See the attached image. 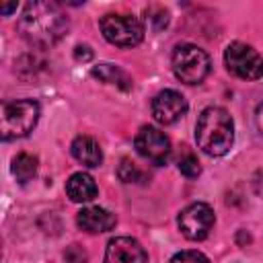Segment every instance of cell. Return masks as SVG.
Listing matches in <instances>:
<instances>
[{"mask_svg":"<svg viewBox=\"0 0 263 263\" xmlns=\"http://www.w3.org/2000/svg\"><path fill=\"white\" fill-rule=\"evenodd\" d=\"M152 117L162 123V125H171L175 121H179L185 113H187V101L181 92L173 90V88H166V90H160L154 99H152Z\"/></svg>","mask_w":263,"mask_h":263,"instance_id":"9c48e42d","label":"cell"},{"mask_svg":"<svg viewBox=\"0 0 263 263\" xmlns=\"http://www.w3.org/2000/svg\"><path fill=\"white\" fill-rule=\"evenodd\" d=\"M173 72L175 76L185 84H199L210 74V58L208 53L193 45V43H181L175 47L173 58Z\"/></svg>","mask_w":263,"mask_h":263,"instance_id":"277c9868","label":"cell"},{"mask_svg":"<svg viewBox=\"0 0 263 263\" xmlns=\"http://www.w3.org/2000/svg\"><path fill=\"white\" fill-rule=\"evenodd\" d=\"M70 150H72V156L80 164H84L88 168H95V166H99L103 162V150H101L99 142L95 138H90V136H78V138H74Z\"/></svg>","mask_w":263,"mask_h":263,"instance_id":"7c38bea8","label":"cell"},{"mask_svg":"<svg viewBox=\"0 0 263 263\" xmlns=\"http://www.w3.org/2000/svg\"><path fill=\"white\" fill-rule=\"evenodd\" d=\"M16 27H18V33L31 45L49 47L68 33L70 21L58 2L35 0L25 4Z\"/></svg>","mask_w":263,"mask_h":263,"instance_id":"6da1fadb","label":"cell"},{"mask_svg":"<svg viewBox=\"0 0 263 263\" xmlns=\"http://www.w3.org/2000/svg\"><path fill=\"white\" fill-rule=\"evenodd\" d=\"M99 27L103 37L117 47H134L144 39V23L134 14H105Z\"/></svg>","mask_w":263,"mask_h":263,"instance_id":"5b68a950","label":"cell"},{"mask_svg":"<svg viewBox=\"0 0 263 263\" xmlns=\"http://www.w3.org/2000/svg\"><path fill=\"white\" fill-rule=\"evenodd\" d=\"M0 10H2V14H10L12 10H16V2H10V4H2V6H0Z\"/></svg>","mask_w":263,"mask_h":263,"instance_id":"cb8c5ba5","label":"cell"},{"mask_svg":"<svg viewBox=\"0 0 263 263\" xmlns=\"http://www.w3.org/2000/svg\"><path fill=\"white\" fill-rule=\"evenodd\" d=\"M66 193L72 201H78V203H86V201H92L99 193L97 189V183L95 179L88 175V173H74L68 181H66Z\"/></svg>","mask_w":263,"mask_h":263,"instance_id":"4fadbf2b","label":"cell"},{"mask_svg":"<svg viewBox=\"0 0 263 263\" xmlns=\"http://www.w3.org/2000/svg\"><path fill=\"white\" fill-rule=\"evenodd\" d=\"M144 14H146V25H150L154 31H160L168 25V10L162 6H148Z\"/></svg>","mask_w":263,"mask_h":263,"instance_id":"e0dca14e","label":"cell"},{"mask_svg":"<svg viewBox=\"0 0 263 263\" xmlns=\"http://www.w3.org/2000/svg\"><path fill=\"white\" fill-rule=\"evenodd\" d=\"M197 146L208 156H224L234 142V123L226 109L205 107L195 123Z\"/></svg>","mask_w":263,"mask_h":263,"instance_id":"7a4b0ae2","label":"cell"},{"mask_svg":"<svg viewBox=\"0 0 263 263\" xmlns=\"http://www.w3.org/2000/svg\"><path fill=\"white\" fill-rule=\"evenodd\" d=\"M224 64L230 74L242 80H257L263 76V58L247 43L234 41L224 51Z\"/></svg>","mask_w":263,"mask_h":263,"instance_id":"8992f818","label":"cell"},{"mask_svg":"<svg viewBox=\"0 0 263 263\" xmlns=\"http://www.w3.org/2000/svg\"><path fill=\"white\" fill-rule=\"evenodd\" d=\"M168 263H210V259L199 251H179L171 257Z\"/></svg>","mask_w":263,"mask_h":263,"instance_id":"d6986e66","label":"cell"},{"mask_svg":"<svg viewBox=\"0 0 263 263\" xmlns=\"http://www.w3.org/2000/svg\"><path fill=\"white\" fill-rule=\"evenodd\" d=\"M134 146H136L140 156H144L146 160H150L156 166L166 164L171 158V152H173L171 140L160 129H156L152 125L140 127V132L134 138Z\"/></svg>","mask_w":263,"mask_h":263,"instance_id":"ba28073f","label":"cell"},{"mask_svg":"<svg viewBox=\"0 0 263 263\" xmlns=\"http://www.w3.org/2000/svg\"><path fill=\"white\" fill-rule=\"evenodd\" d=\"M214 222H216L214 210L203 201H195V203L187 205L185 210H181V214L177 218L181 234L189 240H203L210 234Z\"/></svg>","mask_w":263,"mask_h":263,"instance_id":"52a82bcc","label":"cell"},{"mask_svg":"<svg viewBox=\"0 0 263 263\" xmlns=\"http://www.w3.org/2000/svg\"><path fill=\"white\" fill-rule=\"evenodd\" d=\"M76 222L78 226L84 230V232H90V234H99V232H107L115 226V214H111L109 210L105 208H99V205H92V208H82L76 216Z\"/></svg>","mask_w":263,"mask_h":263,"instance_id":"8fae6325","label":"cell"},{"mask_svg":"<svg viewBox=\"0 0 263 263\" xmlns=\"http://www.w3.org/2000/svg\"><path fill=\"white\" fill-rule=\"evenodd\" d=\"M74 58H76L78 62H80V60H82V62H88V60L92 58V51H90L88 45H78V47L74 49Z\"/></svg>","mask_w":263,"mask_h":263,"instance_id":"44dd1931","label":"cell"},{"mask_svg":"<svg viewBox=\"0 0 263 263\" xmlns=\"http://www.w3.org/2000/svg\"><path fill=\"white\" fill-rule=\"evenodd\" d=\"M64 259L68 261V263H86V251L84 249H80L78 245H70L66 251H64Z\"/></svg>","mask_w":263,"mask_h":263,"instance_id":"ffe728a7","label":"cell"},{"mask_svg":"<svg viewBox=\"0 0 263 263\" xmlns=\"http://www.w3.org/2000/svg\"><path fill=\"white\" fill-rule=\"evenodd\" d=\"M117 175H119V179L123 183H138L144 177V173L138 168V164L134 160H129V158H123L121 160V164L117 166Z\"/></svg>","mask_w":263,"mask_h":263,"instance_id":"ac0fdd59","label":"cell"},{"mask_svg":"<svg viewBox=\"0 0 263 263\" xmlns=\"http://www.w3.org/2000/svg\"><path fill=\"white\" fill-rule=\"evenodd\" d=\"M92 76L99 78L101 82L105 84H113L121 90H129L132 88V78L119 68V66H113V64H99L92 68Z\"/></svg>","mask_w":263,"mask_h":263,"instance_id":"5bb4252c","label":"cell"},{"mask_svg":"<svg viewBox=\"0 0 263 263\" xmlns=\"http://www.w3.org/2000/svg\"><path fill=\"white\" fill-rule=\"evenodd\" d=\"M255 121H257V127L261 132V136H263V103H259V107L255 111Z\"/></svg>","mask_w":263,"mask_h":263,"instance_id":"603a6c76","label":"cell"},{"mask_svg":"<svg viewBox=\"0 0 263 263\" xmlns=\"http://www.w3.org/2000/svg\"><path fill=\"white\" fill-rule=\"evenodd\" d=\"M253 189H255V193L263 199V171H257V173L253 175Z\"/></svg>","mask_w":263,"mask_h":263,"instance_id":"7402d4cb","label":"cell"},{"mask_svg":"<svg viewBox=\"0 0 263 263\" xmlns=\"http://www.w3.org/2000/svg\"><path fill=\"white\" fill-rule=\"evenodd\" d=\"M37 166H39L37 156L29 154V152H21V154H16V156L12 158L10 171H12L14 179H16L21 185H25V183H29V181L37 175Z\"/></svg>","mask_w":263,"mask_h":263,"instance_id":"9a60e30c","label":"cell"},{"mask_svg":"<svg viewBox=\"0 0 263 263\" xmlns=\"http://www.w3.org/2000/svg\"><path fill=\"white\" fill-rule=\"evenodd\" d=\"M39 121V105L31 99L8 101L0 111L2 140H16L29 136Z\"/></svg>","mask_w":263,"mask_h":263,"instance_id":"3957f363","label":"cell"},{"mask_svg":"<svg viewBox=\"0 0 263 263\" xmlns=\"http://www.w3.org/2000/svg\"><path fill=\"white\" fill-rule=\"evenodd\" d=\"M103 263H148L144 247L132 236H115L105 249Z\"/></svg>","mask_w":263,"mask_h":263,"instance_id":"30bf717a","label":"cell"},{"mask_svg":"<svg viewBox=\"0 0 263 263\" xmlns=\"http://www.w3.org/2000/svg\"><path fill=\"white\" fill-rule=\"evenodd\" d=\"M177 166H179V171H181L185 177H189V179H195V177L201 173V164H199L197 156H195L193 152H189V150H183V154H181L179 160H177Z\"/></svg>","mask_w":263,"mask_h":263,"instance_id":"2e32d148","label":"cell"}]
</instances>
